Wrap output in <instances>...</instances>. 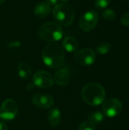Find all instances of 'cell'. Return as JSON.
I'll return each instance as SVG.
<instances>
[{"mask_svg":"<svg viewBox=\"0 0 129 130\" xmlns=\"http://www.w3.org/2000/svg\"><path fill=\"white\" fill-rule=\"evenodd\" d=\"M53 18L58 24L68 27L75 21V13L74 8L68 4H59L52 10Z\"/></svg>","mask_w":129,"mask_h":130,"instance_id":"obj_3","label":"cell"},{"mask_svg":"<svg viewBox=\"0 0 129 130\" xmlns=\"http://www.w3.org/2000/svg\"><path fill=\"white\" fill-rule=\"evenodd\" d=\"M111 45L108 41H101L97 46V51L101 55L106 54L110 50Z\"/></svg>","mask_w":129,"mask_h":130,"instance_id":"obj_17","label":"cell"},{"mask_svg":"<svg viewBox=\"0 0 129 130\" xmlns=\"http://www.w3.org/2000/svg\"><path fill=\"white\" fill-rule=\"evenodd\" d=\"M62 2H68V1H70V0H61Z\"/></svg>","mask_w":129,"mask_h":130,"instance_id":"obj_26","label":"cell"},{"mask_svg":"<svg viewBox=\"0 0 129 130\" xmlns=\"http://www.w3.org/2000/svg\"><path fill=\"white\" fill-rule=\"evenodd\" d=\"M62 120L61 112L58 108H53L48 113V121L52 127H56L59 125Z\"/></svg>","mask_w":129,"mask_h":130,"instance_id":"obj_13","label":"cell"},{"mask_svg":"<svg viewBox=\"0 0 129 130\" xmlns=\"http://www.w3.org/2000/svg\"><path fill=\"white\" fill-rule=\"evenodd\" d=\"M103 112L108 117H115L122 110V103L118 98H109L103 102Z\"/></svg>","mask_w":129,"mask_h":130,"instance_id":"obj_7","label":"cell"},{"mask_svg":"<svg viewBox=\"0 0 129 130\" xmlns=\"http://www.w3.org/2000/svg\"><path fill=\"white\" fill-rule=\"evenodd\" d=\"M102 15L103 18L107 21H113L116 18V13L113 9H106L103 11Z\"/></svg>","mask_w":129,"mask_h":130,"instance_id":"obj_19","label":"cell"},{"mask_svg":"<svg viewBox=\"0 0 129 130\" xmlns=\"http://www.w3.org/2000/svg\"><path fill=\"white\" fill-rule=\"evenodd\" d=\"M17 74L23 79H28L32 75L30 66L25 62H21L17 66Z\"/></svg>","mask_w":129,"mask_h":130,"instance_id":"obj_15","label":"cell"},{"mask_svg":"<svg viewBox=\"0 0 129 130\" xmlns=\"http://www.w3.org/2000/svg\"><path fill=\"white\" fill-rule=\"evenodd\" d=\"M78 130H96V126L89 120L82 122L78 127Z\"/></svg>","mask_w":129,"mask_h":130,"instance_id":"obj_18","label":"cell"},{"mask_svg":"<svg viewBox=\"0 0 129 130\" xmlns=\"http://www.w3.org/2000/svg\"><path fill=\"white\" fill-rule=\"evenodd\" d=\"M43 62L52 69L61 68L65 61V51L63 47L56 42L48 43L42 50Z\"/></svg>","mask_w":129,"mask_h":130,"instance_id":"obj_1","label":"cell"},{"mask_svg":"<svg viewBox=\"0 0 129 130\" xmlns=\"http://www.w3.org/2000/svg\"><path fill=\"white\" fill-rule=\"evenodd\" d=\"M81 98L86 104L90 106H97L103 104L105 101L106 91L100 84L90 82L82 88Z\"/></svg>","mask_w":129,"mask_h":130,"instance_id":"obj_2","label":"cell"},{"mask_svg":"<svg viewBox=\"0 0 129 130\" xmlns=\"http://www.w3.org/2000/svg\"><path fill=\"white\" fill-rule=\"evenodd\" d=\"M31 101L35 106L42 109H49L54 104L53 98L47 94H36L32 97Z\"/></svg>","mask_w":129,"mask_h":130,"instance_id":"obj_10","label":"cell"},{"mask_svg":"<svg viewBox=\"0 0 129 130\" xmlns=\"http://www.w3.org/2000/svg\"><path fill=\"white\" fill-rule=\"evenodd\" d=\"M71 80V73L66 67L59 68L55 73L54 82L62 87L66 86L69 84Z\"/></svg>","mask_w":129,"mask_h":130,"instance_id":"obj_11","label":"cell"},{"mask_svg":"<svg viewBox=\"0 0 129 130\" xmlns=\"http://www.w3.org/2000/svg\"><path fill=\"white\" fill-rule=\"evenodd\" d=\"M74 59L77 63L81 66H90L96 60V53L90 48H84L76 53Z\"/></svg>","mask_w":129,"mask_h":130,"instance_id":"obj_9","label":"cell"},{"mask_svg":"<svg viewBox=\"0 0 129 130\" xmlns=\"http://www.w3.org/2000/svg\"><path fill=\"white\" fill-rule=\"evenodd\" d=\"M98 20V13L94 10H90L81 17L79 20V27L83 31H91L97 26Z\"/></svg>","mask_w":129,"mask_h":130,"instance_id":"obj_6","label":"cell"},{"mask_svg":"<svg viewBox=\"0 0 129 130\" xmlns=\"http://www.w3.org/2000/svg\"><path fill=\"white\" fill-rule=\"evenodd\" d=\"M39 37L47 42H56L60 40L63 37V30L57 23L47 22L39 30Z\"/></svg>","mask_w":129,"mask_h":130,"instance_id":"obj_4","label":"cell"},{"mask_svg":"<svg viewBox=\"0 0 129 130\" xmlns=\"http://www.w3.org/2000/svg\"><path fill=\"white\" fill-rule=\"evenodd\" d=\"M110 2V0H95V6L99 9L106 8Z\"/></svg>","mask_w":129,"mask_h":130,"instance_id":"obj_20","label":"cell"},{"mask_svg":"<svg viewBox=\"0 0 129 130\" xmlns=\"http://www.w3.org/2000/svg\"><path fill=\"white\" fill-rule=\"evenodd\" d=\"M10 48H17L21 46V42L20 41H12L8 45Z\"/></svg>","mask_w":129,"mask_h":130,"instance_id":"obj_22","label":"cell"},{"mask_svg":"<svg viewBox=\"0 0 129 130\" xmlns=\"http://www.w3.org/2000/svg\"><path fill=\"white\" fill-rule=\"evenodd\" d=\"M121 22L122 25L129 27V11L125 13L121 18Z\"/></svg>","mask_w":129,"mask_h":130,"instance_id":"obj_21","label":"cell"},{"mask_svg":"<svg viewBox=\"0 0 129 130\" xmlns=\"http://www.w3.org/2000/svg\"><path fill=\"white\" fill-rule=\"evenodd\" d=\"M127 2H128V5H129V0H127Z\"/></svg>","mask_w":129,"mask_h":130,"instance_id":"obj_27","label":"cell"},{"mask_svg":"<svg viewBox=\"0 0 129 130\" xmlns=\"http://www.w3.org/2000/svg\"><path fill=\"white\" fill-rule=\"evenodd\" d=\"M51 11V7L46 2H40L35 6L34 14L36 17L40 18H43L46 17Z\"/></svg>","mask_w":129,"mask_h":130,"instance_id":"obj_14","label":"cell"},{"mask_svg":"<svg viewBox=\"0 0 129 130\" xmlns=\"http://www.w3.org/2000/svg\"><path fill=\"white\" fill-rule=\"evenodd\" d=\"M0 130H8L7 125L4 122H2V121H0Z\"/></svg>","mask_w":129,"mask_h":130,"instance_id":"obj_24","label":"cell"},{"mask_svg":"<svg viewBox=\"0 0 129 130\" xmlns=\"http://www.w3.org/2000/svg\"><path fill=\"white\" fill-rule=\"evenodd\" d=\"M79 44L78 40L73 37H66L62 40V47L69 53L75 52L78 49Z\"/></svg>","mask_w":129,"mask_h":130,"instance_id":"obj_12","label":"cell"},{"mask_svg":"<svg viewBox=\"0 0 129 130\" xmlns=\"http://www.w3.org/2000/svg\"><path fill=\"white\" fill-rule=\"evenodd\" d=\"M46 3H47L49 6L51 5H56L59 0H45Z\"/></svg>","mask_w":129,"mask_h":130,"instance_id":"obj_23","label":"cell"},{"mask_svg":"<svg viewBox=\"0 0 129 130\" xmlns=\"http://www.w3.org/2000/svg\"><path fill=\"white\" fill-rule=\"evenodd\" d=\"M0 120H1V118H0Z\"/></svg>","mask_w":129,"mask_h":130,"instance_id":"obj_28","label":"cell"},{"mask_svg":"<svg viewBox=\"0 0 129 130\" xmlns=\"http://www.w3.org/2000/svg\"><path fill=\"white\" fill-rule=\"evenodd\" d=\"M18 112V105L13 99H6L0 107V118L11 120L15 118Z\"/></svg>","mask_w":129,"mask_h":130,"instance_id":"obj_5","label":"cell"},{"mask_svg":"<svg viewBox=\"0 0 129 130\" xmlns=\"http://www.w3.org/2000/svg\"><path fill=\"white\" fill-rule=\"evenodd\" d=\"M53 76L46 71H38L33 76V83L35 86L40 88H51L54 84Z\"/></svg>","mask_w":129,"mask_h":130,"instance_id":"obj_8","label":"cell"},{"mask_svg":"<svg viewBox=\"0 0 129 130\" xmlns=\"http://www.w3.org/2000/svg\"><path fill=\"white\" fill-rule=\"evenodd\" d=\"M5 0H0V5H1V4H2V3H4V2H5Z\"/></svg>","mask_w":129,"mask_h":130,"instance_id":"obj_25","label":"cell"},{"mask_svg":"<svg viewBox=\"0 0 129 130\" xmlns=\"http://www.w3.org/2000/svg\"><path fill=\"white\" fill-rule=\"evenodd\" d=\"M104 120V116L102 113L97 111L94 113H92L89 115L88 117V120L90 121L91 123H93L95 126L100 124V123H102Z\"/></svg>","mask_w":129,"mask_h":130,"instance_id":"obj_16","label":"cell"}]
</instances>
